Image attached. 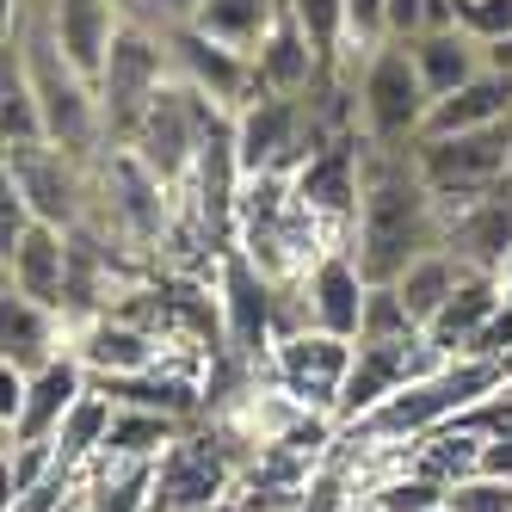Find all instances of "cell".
<instances>
[{
	"label": "cell",
	"mask_w": 512,
	"mask_h": 512,
	"mask_svg": "<svg viewBox=\"0 0 512 512\" xmlns=\"http://www.w3.org/2000/svg\"><path fill=\"white\" fill-rule=\"evenodd\" d=\"M408 50H414V62H420V81H426L432 105H438V99H451L457 87H469V81L488 68V44H482V38H469L463 25L420 31V38H408Z\"/></svg>",
	"instance_id": "7402d4cb"
},
{
	"label": "cell",
	"mask_w": 512,
	"mask_h": 512,
	"mask_svg": "<svg viewBox=\"0 0 512 512\" xmlns=\"http://www.w3.org/2000/svg\"><path fill=\"white\" fill-rule=\"evenodd\" d=\"M445 512H512V482H488V475H469L451 488Z\"/></svg>",
	"instance_id": "1f68e13d"
},
{
	"label": "cell",
	"mask_w": 512,
	"mask_h": 512,
	"mask_svg": "<svg viewBox=\"0 0 512 512\" xmlns=\"http://www.w3.org/2000/svg\"><path fill=\"white\" fill-rule=\"evenodd\" d=\"M358 62V130L371 149H408L426 130V112H432V93L420 81V62L408 44H377L352 56Z\"/></svg>",
	"instance_id": "277c9868"
},
{
	"label": "cell",
	"mask_w": 512,
	"mask_h": 512,
	"mask_svg": "<svg viewBox=\"0 0 512 512\" xmlns=\"http://www.w3.org/2000/svg\"><path fill=\"white\" fill-rule=\"evenodd\" d=\"M68 272H75V235L50 223H31L25 241L7 253V290L62 315H68Z\"/></svg>",
	"instance_id": "ac0fdd59"
},
{
	"label": "cell",
	"mask_w": 512,
	"mask_h": 512,
	"mask_svg": "<svg viewBox=\"0 0 512 512\" xmlns=\"http://www.w3.org/2000/svg\"><path fill=\"white\" fill-rule=\"evenodd\" d=\"M87 389H93L87 364L75 358V346H68L56 364H44V371L25 377V408L7 426V445H56V426L68 420V408H75Z\"/></svg>",
	"instance_id": "2e32d148"
},
{
	"label": "cell",
	"mask_w": 512,
	"mask_h": 512,
	"mask_svg": "<svg viewBox=\"0 0 512 512\" xmlns=\"http://www.w3.org/2000/svg\"><path fill=\"white\" fill-rule=\"evenodd\" d=\"M463 260H457V253H445V247H438V253H426V260H414L408 272H401L395 278V290H401V303H408V315L420 321V334H426V321L438 315V309H445L451 303V290L463 284Z\"/></svg>",
	"instance_id": "4316f807"
},
{
	"label": "cell",
	"mask_w": 512,
	"mask_h": 512,
	"mask_svg": "<svg viewBox=\"0 0 512 512\" xmlns=\"http://www.w3.org/2000/svg\"><path fill=\"white\" fill-rule=\"evenodd\" d=\"M475 475H488V482H512V432H488L482 438V463Z\"/></svg>",
	"instance_id": "836d02e7"
},
{
	"label": "cell",
	"mask_w": 512,
	"mask_h": 512,
	"mask_svg": "<svg viewBox=\"0 0 512 512\" xmlns=\"http://www.w3.org/2000/svg\"><path fill=\"white\" fill-rule=\"evenodd\" d=\"M112 420H118V401L105 395L99 383L68 408V420L56 426V463L68 469V475H81L93 457H105V438H112Z\"/></svg>",
	"instance_id": "cb8c5ba5"
},
{
	"label": "cell",
	"mask_w": 512,
	"mask_h": 512,
	"mask_svg": "<svg viewBox=\"0 0 512 512\" xmlns=\"http://www.w3.org/2000/svg\"><path fill=\"white\" fill-rule=\"evenodd\" d=\"M173 81V56L167 38L142 19H124L112 56H105V75H99V112H105V149H124L136 136V124L149 118V105L161 99V87Z\"/></svg>",
	"instance_id": "8992f818"
},
{
	"label": "cell",
	"mask_w": 512,
	"mask_h": 512,
	"mask_svg": "<svg viewBox=\"0 0 512 512\" xmlns=\"http://www.w3.org/2000/svg\"><path fill=\"white\" fill-rule=\"evenodd\" d=\"M500 303H506L500 272H463V284L451 290V303L426 321L432 352H438V358H475V346H482V334L494 327Z\"/></svg>",
	"instance_id": "ffe728a7"
},
{
	"label": "cell",
	"mask_w": 512,
	"mask_h": 512,
	"mask_svg": "<svg viewBox=\"0 0 512 512\" xmlns=\"http://www.w3.org/2000/svg\"><path fill=\"white\" fill-rule=\"evenodd\" d=\"M179 438H186V420L161 414V408H118L112 438H105V463H161Z\"/></svg>",
	"instance_id": "603a6c76"
},
{
	"label": "cell",
	"mask_w": 512,
	"mask_h": 512,
	"mask_svg": "<svg viewBox=\"0 0 512 512\" xmlns=\"http://www.w3.org/2000/svg\"><path fill=\"white\" fill-rule=\"evenodd\" d=\"M216 309H223V334L241 358L278 346V278H266L241 241L223 247V303Z\"/></svg>",
	"instance_id": "8fae6325"
},
{
	"label": "cell",
	"mask_w": 512,
	"mask_h": 512,
	"mask_svg": "<svg viewBox=\"0 0 512 512\" xmlns=\"http://www.w3.org/2000/svg\"><path fill=\"white\" fill-rule=\"evenodd\" d=\"M278 7H284V0H204L192 25L204 31V38H216V44L253 56V50H260V38L272 31Z\"/></svg>",
	"instance_id": "484cf974"
},
{
	"label": "cell",
	"mask_w": 512,
	"mask_h": 512,
	"mask_svg": "<svg viewBox=\"0 0 512 512\" xmlns=\"http://www.w3.org/2000/svg\"><path fill=\"white\" fill-rule=\"evenodd\" d=\"M414 167L432 186L438 204H469L512 186V124H482V130H451V136H420L408 142Z\"/></svg>",
	"instance_id": "5b68a950"
},
{
	"label": "cell",
	"mask_w": 512,
	"mask_h": 512,
	"mask_svg": "<svg viewBox=\"0 0 512 512\" xmlns=\"http://www.w3.org/2000/svg\"><path fill=\"white\" fill-rule=\"evenodd\" d=\"M198 7H204V0H136V19L155 25V31H167V25H192Z\"/></svg>",
	"instance_id": "d6a6232c"
},
{
	"label": "cell",
	"mask_w": 512,
	"mask_h": 512,
	"mask_svg": "<svg viewBox=\"0 0 512 512\" xmlns=\"http://www.w3.org/2000/svg\"><path fill=\"white\" fill-rule=\"evenodd\" d=\"M7 31H13L19 50H25V75H31V93H38V112H44V136L56 142V149L81 155V161H87L93 149H105L99 87L62 56V44L50 38V25L19 0V13L7 19Z\"/></svg>",
	"instance_id": "7a4b0ae2"
},
{
	"label": "cell",
	"mask_w": 512,
	"mask_h": 512,
	"mask_svg": "<svg viewBox=\"0 0 512 512\" xmlns=\"http://www.w3.org/2000/svg\"><path fill=\"white\" fill-rule=\"evenodd\" d=\"M297 290H303L309 327H321V334H334V340H358L371 278H364V266L352 260V247H327L321 260L297 278Z\"/></svg>",
	"instance_id": "4fadbf2b"
},
{
	"label": "cell",
	"mask_w": 512,
	"mask_h": 512,
	"mask_svg": "<svg viewBox=\"0 0 512 512\" xmlns=\"http://www.w3.org/2000/svg\"><path fill=\"white\" fill-rule=\"evenodd\" d=\"M235 482V463L216 438H179V445L155 463V494H149V512H210L216 500L229 494Z\"/></svg>",
	"instance_id": "7c38bea8"
},
{
	"label": "cell",
	"mask_w": 512,
	"mask_h": 512,
	"mask_svg": "<svg viewBox=\"0 0 512 512\" xmlns=\"http://www.w3.org/2000/svg\"><path fill=\"white\" fill-rule=\"evenodd\" d=\"M68 346V315L62 309H44V303H31L19 297V290H7L0 297V358L13 364V371H44V364H56Z\"/></svg>",
	"instance_id": "44dd1931"
},
{
	"label": "cell",
	"mask_w": 512,
	"mask_h": 512,
	"mask_svg": "<svg viewBox=\"0 0 512 512\" xmlns=\"http://www.w3.org/2000/svg\"><path fill=\"white\" fill-rule=\"evenodd\" d=\"M253 75H260V93L303 99V93H315L327 75H334V68L321 62V50H315V38L303 31V19L290 13V7H278L272 31L260 38V50H253Z\"/></svg>",
	"instance_id": "e0dca14e"
},
{
	"label": "cell",
	"mask_w": 512,
	"mask_h": 512,
	"mask_svg": "<svg viewBox=\"0 0 512 512\" xmlns=\"http://www.w3.org/2000/svg\"><path fill=\"white\" fill-rule=\"evenodd\" d=\"M75 358L87 364L93 383H124V377H149L161 364V346L149 327H136V315L112 309L75 327Z\"/></svg>",
	"instance_id": "9a60e30c"
},
{
	"label": "cell",
	"mask_w": 512,
	"mask_h": 512,
	"mask_svg": "<svg viewBox=\"0 0 512 512\" xmlns=\"http://www.w3.org/2000/svg\"><path fill=\"white\" fill-rule=\"evenodd\" d=\"M290 13L303 19V31L315 38L321 62L340 75V62H346V44H352V13H346V0H284Z\"/></svg>",
	"instance_id": "83f0119b"
},
{
	"label": "cell",
	"mask_w": 512,
	"mask_h": 512,
	"mask_svg": "<svg viewBox=\"0 0 512 512\" xmlns=\"http://www.w3.org/2000/svg\"><path fill=\"white\" fill-rule=\"evenodd\" d=\"M438 358L426 334L414 340H358L352 352V371H346V389L334 401V426H358L364 414H377L389 395H401L408 383H420L426 371H438Z\"/></svg>",
	"instance_id": "ba28073f"
},
{
	"label": "cell",
	"mask_w": 512,
	"mask_h": 512,
	"mask_svg": "<svg viewBox=\"0 0 512 512\" xmlns=\"http://www.w3.org/2000/svg\"><path fill=\"white\" fill-rule=\"evenodd\" d=\"M420 321L408 315V303H401L395 284H371V297H364V327L358 340H414Z\"/></svg>",
	"instance_id": "f1b7e54d"
},
{
	"label": "cell",
	"mask_w": 512,
	"mask_h": 512,
	"mask_svg": "<svg viewBox=\"0 0 512 512\" xmlns=\"http://www.w3.org/2000/svg\"><path fill=\"white\" fill-rule=\"evenodd\" d=\"M167 56H173V81H186L198 99H210L216 112H241L247 99H260V75H253V56L247 50H229L204 38L198 25H167Z\"/></svg>",
	"instance_id": "9c48e42d"
},
{
	"label": "cell",
	"mask_w": 512,
	"mask_h": 512,
	"mask_svg": "<svg viewBox=\"0 0 512 512\" xmlns=\"http://www.w3.org/2000/svg\"><path fill=\"white\" fill-rule=\"evenodd\" d=\"M352 352H358V340H334V334H321V327H303V334L272 346V377L297 408H315V414L334 420V401L346 389Z\"/></svg>",
	"instance_id": "30bf717a"
},
{
	"label": "cell",
	"mask_w": 512,
	"mask_h": 512,
	"mask_svg": "<svg viewBox=\"0 0 512 512\" xmlns=\"http://www.w3.org/2000/svg\"><path fill=\"white\" fill-rule=\"evenodd\" d=\"M346 247L371 284H395L414 260L445 247V204L420 179L414 149H371L364 142V198Z\"/></svg>",
	"instance_id": "6da1fadb"
},
{
	"label": "cell",
	"mask_w": 512,
	"mask_h": 512,
	"mask_svg": "<svg viewBox=\"0 0 512 512\" xmlns=\"http://www.w3.org/2000/svg\"><path fill=\"white\" fill-rule=\"evenodd\" d=\"M0 136L7 149H25V142H50L44 136V112H38V93H31V75H25V50L7 31V62H0Z\"/></svg>",
	"instance_id": "d4e9b609"
},
{
	"label": "cell",
	"mask_w": 512,
	"mask_h": 512,
	"mask_svg": "<svg viewBox=\"0 0 512 512\" xmlns=\"http://www.w3.org/2000/svg\"><path fill=\"white\" fill-rule=\"evenodd\" d=\"M451 488L432 482V475H395L377 488V512H445Z\"/></svg>",
	"instance_id": "f546056e"
},
{
	"label": "cell",
	"mask_w": 512,
	"mask_h": 512,
	"mask_svg": "<svg viewBox=\"0 0 512 512\" xmlns=\"http://www.w3.org/2000/svg\"><path fill=\"white\" fill-rule=\"evenodd\" d=\"M445 253H457L469 272H500L512 260V186L445 210Z\"/></svg>",
	"instance_id": "d6986e66"
},
{
	"label": "cell",
	"mask_w": 512,
	"mask_h": 512,
	"mask_svg": "<svg viewBox=\"0 0 512 512\" xmlns=\"http://www.w3.org/2000/svg\"><path fill=\"white\" fill-rule=\"evenodd\" d=\"M7 186L50 229H87L93 223V179H87L81 155L56 149V142H25V149H7Z\"/></svg>",
	"instance_id": "52a82bcc"
},
{
	"label": "cell",
	"mask_w": 512,
	"mask_h": 512,
	"mask_svg": "<svg viewBox=\"0 0 512 512\" xmlns=\"http://www.w3.org/2000/svg\"><path fill=\"white\" fill-rule=\"evenodd\" d=\"M512 383V364L506 358H445L438 371H426L420 383H408L401 395H389L377 414H364L352 432L358 438H383V445H401V438H426L445 420L469 414V408H488V395H506Z\"/></svg>",
	"instance_id": "3957f363"
},
{
	"label": "cell",
	"mask_w": 512,
	"mask_h": 512,
	"mask_svg": "<svg viewBox=\"0 0 512 512\" xmlns=\"http://www.w3.org/2000/svg\"><path fill=\"white\" fill-rule=\"evenodd\" d=\"M457 25L469 38H482L488 50L512 44V0H457Z\"/></svg>",
	"instance_id": "4dcf8cb0"
},
{
	"label": "cell",
	"mask_w": 512,
	"mask_h": 512,
	"mask_svg": "<svg viewBox=\"0 0 512 512\" xmlns=\"http://www.w3.org/2000/svg\"><path fill=\"white\" fill-rule=\"evenodd\" d=\"M25 7L50 25V38L62 44V56L75 62L93 87H99L105 56H112L118 31H124V13L112 7V0H25Z\"/></svg>",
	"instance_id": "5bb4252c"
}]
</instances>
